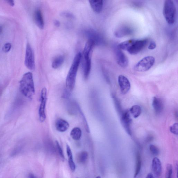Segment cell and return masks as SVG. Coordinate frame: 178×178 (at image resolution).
Listing matches in <instances>:
<instances>
[{
	"mask_svg": "<svg viewBox=\"0 0 178 178\" xmlns=\"http://www.w3.org/2000/svg\"><path fill=\"white\" fill-rule=\"evenodd\" d=\"M82 54L79 53L76 55L67 75L66 81V90L69 93L74 88L77 73L82 58Z\"/></svg>",
	"mask_w": 178,
	"mask_h": 178,
	"instance_id": "obj_1",
	"label": "cell"
},
{
	"mask_svg": "<svg viewBox=\"0 0 178 178\" xmlns=\"http://www.w3.org/2000/svg\"><path fill=\"white\" fill-rule=\"evenodd\" d=\"M19 90L27 98L31 99L35 94V88L32 73L28 72L25 74L19 82Z\"/></svg>",
	"mask_w": 178,
	"mask_h": 178,
	"instance_id": "obj_2",
	"label": "cell"
},
{
	"mask_svg": "<svg viewBox=\"0 0 178 178\" xmlns=\"http://www.w3.org/2000/svg\"><path fill=\"white\" fill-rule=\"evenodd\" d=\"M147 42L148 40L147 39L131 40L121 43L118 47L121 50L127 51L132 55H135L142 50Z\"/></svg>",
	"mask_w": 178,
	"mask_h": 178,
	"instance_id": "obj_3",
	"label": "cell"
},
{
	"mask_svg": "<svg viewBox=\"0 0 178 178\" xmlns=\"http://www.w3.org/2000/svg\"><path fill=\"white\" fill-rule=\"evenodd\" d=\"M163 12L167 22L169 25L173 24L176 19V8L173 1L166 0L165 1Z\"/></svg>",
	"mask_w": 178,
	"mask_h": 178,
	"instance_id": "obj_4",
	"label": "cell"
},
{
	"mask_svg": "<svg viewBox=\"0 0 178 178\" xmlns=\"http://www.w3.org/2000/svg\"><path fill=\"white\" fill-rule=\"evenodd\" d=\"M155 61V58L153 56H146L142 58L135 66L134 70L140 72L148 71L153 66Z\"/></svg>",
	"mask_w": 178,
	"mask_h": 178,
	"instance_id": "obj_5",
	"label": "cell"
},
{
	"mask_svg": "<svg viewBox=\"0 0 178 178\" xmlns=\"http://www.w3.org/2000/svg\"><path fill=\"white\" fill-rule=\"evenodd\" d=\"M47 101V90L46 88H43L41 90L40 105L39 109V119L41 123L44 122L46 119V107Z\"/></svg>",
	"mask_w": 178,
	"mask_h": 178,
	"instance_id": "obj_6",
	"label": "cell"
},
{
	"mask_svg": "<svg viewBox=\"0 0 178 178\" xmlns=\"http://www.w3.org/2000/svg\"><path fill=\"white\" fill-rule=\"evenodd\" d=\"M25 64L27 68L34 70L35 68V61L33 49L29 44H28L26 50Z\"/></svg>",
	"mask_w": 178,
	"mask_h": 178,
	"instance_id": "obj_7",
	"label": "cell"
},
{
	"mask_svg": "<svg viewBox=\"0 0 178 178\" xmlns=\"http://www.w3.org/2000/svg\"><path fill=\"white\" fill-rule=\"evenodd\" d=\"M120 114L121 124L128 134L129 135H131L132 120L129 112L127 110L123 111Z\"/></svg>",
	"mask_w": 178,
	"mask_h": 178,
	"instance_id": "obj_8",
	"label": "cell"
},
{
	"mask_svg": "<svg viewBox=\"0 0 178 178\" xmlns=\"http://www.w3.org/2000/svg\"><path fill=\"white\" fill-rule=\"evenodd\" d=\"M85 33L88 40L93 41L95 45H101L103 44L104 40L102 37L95 30L88 29L86 30Z\"/></svg>",
	"mask_w": 178,
	"mask_h": 178,
	"instance_id": "obj_9",
	"label": "cell"
},
{
	"mask_svg": "<svg viewBox=\"0 0 178 178\" xmlns=\"http://www.w3.org/2000/svg\"><path fill=\"white\" fill-rule=\"evenodd\" d=\"M118 82L121 93L123 94H126L131 88L129 80L125 76L120 75L118 77Z\"/></svg>",
	"mask_w": 178,
	"mask_h": 178,
	"instance_id": "obj_10",
	"label": "cell"
},
{
	"mask_svg": "<svg viewBox=\"0 0 178 178\" xmlns=\"http://www.w3.org/2000/svg\"><path fill=\"white\" fill-rule=\"evenodd\" d=\"M116 55L117 62L119 66L123 68L127 67L129 64V60L118 47L116 49Z\"/></svg>",
	"mask_w": 178,
	"mask_h": 178,
	"instance_id": "obj_11",
	"label": "cell"
},
{
	"mask_svg": "<svg viewBox=\"0 0 178 178\" xmlns=\"http://www.w3.org/2000/svg\"><path fill=\"white\" fill-rule=\"evenodd\" d=\"M95 45L94 42L92 40H88L87 42L83 52L84 61L91 59V53Z\"/></svg>",
	"mask_w": 178,
	"mask_h": 178,
	"instance_id": "obj_12",
	"label": "cell"
},
{
	"mask_svg": "<svg viewBox=\"0 0 178 178\" xmlns=\"http://www.w3.org/2000/svg\"><path fill=\"white\" fill-rule=\"evenodd\" d=\"M34 23L40 29H42L44 28V23L42 12L40 10H37L34 12Z\"/></svg>",
	"mask_w": 178,
	"mask_h": 178,
	"instance_id": "obj_13",
	"label": "cell"
},
{
	"mask_svg": "<svg viewBox=\"0 0 178 178\" xmlns=\"http://www.w3.org/2000/svg\"><path fill=\"white\" fill-rule=\"evenodd\" d=\"M154 111L156 114H160L164 109V103L162 100L158 97H153L152 103Z\"/></svg>",
	"mask_w": 178,
	"mask_h": 178,
	"instance_id": "obj_14",
	"label": "cell"
},
{
	"mask_svg": "<svg viewBox=\"0 0 178 178\" xmlns=\"http://www.w3.org/2000/svg\"><path fill=\"white\" fill-rule=\"evenodd\" d=\"M55 126L58 132H64L68 130L69 127V123L67 121L61 118H58L55 121Z\"/></svg>",
	"mask_w": 178,
	"mask_h": 178,
	"instance_id": "obj_15",
	"label": "cell"
},
{
	"mask_svg": "<svg viewBox=\"0 0 178 178\" xmlns=\"http://www.w3.org/2000/svg\"><path fill=\"white\" fill-rule=\"evenodd\" d=\"M152 167L153 171L155 174L159 177L161 174L162 166L160 161L157 157H155L152 161Z\"/></svg>",
	"mask_w": 178,
	"mask_h": 178,
	"instance_id": "obj_16",
	"label": "cell"
},
{
	"mask_svg": "<svg viewBox=\"0 0 178 178\" xmlns=\"http://www.w3.org/2000/svg\"><path fill=\"white\" fill-rule=\"evenodd\" d=\"M89 3L95 12L99 13L101 12L103 7V1H90Z\"/></svg>",
	"mask_w": 178,
	"mask_h": 178,
	"instance_id": "obj_17",
	"label": "cell"
},
{
	"mask_svg": "<svg viewBox=\"0 0 178 178\" xmlns=\"http://www.w3.org/2000/svg\"><path fill=\"white\" fill-rule=\"evenodd\" d=\"M67 153L68 157V163L69 168L72 172H73L75 171L76 165L73 159V155L70 147L68 145L66 146Z\"/></svg>",
	"mask_w": 178,
	"mask_h": 178,
	"instance_id": "obj_18",
	"label": "cell"
},
{
	"mask_svg": "<svg viewBox=\"0 0 178 178\" xmlns=\"http://www.w3.org/2000/svg\"><path fill=\"white\" fill-rule=\"evenodd\" d=\"M91 68V59L84 61L83 67L84 76L85 79H87L90 76Z\"/></svg>",
	"mask_w": 178,
	"mask_h": 178,
	"instance_id": "obj_19",
	"label": "cell"
},
{
	"mask_svg": "<svg viewBox=\"0 0 178 178\" xmlns=\"http://www.w3.org/2000/svg\"><path fill=\"white\" fill-rule=\"evenodd\" d=\"M82 135V132L80 128H74L70 132V136L73 140L78 141L80 139Z\"/></svg>",
	"mask_w": 178,
	"mask_h": 178,
	"instance_id": "obj_20",
	"label": "cell"
},
{
	"mask_svg": "<svg viewBox=\"0 0 178 178\" xmlns=\"http://www.w3.org/2000/svg\"><path fill=\"white\" fill-rule=\"evenodd\" d=\"M64 56L60 55L56 57L52 63V67L54 69H58L61 66L64 61Z\"/></svg>",
	"mask_w": 178,
	"mask_h": 178,
	"instance_id": "obj_21",
	"label": "cell"
},
{
	"mask_svg": "<svg viewBox=\"0 0 178 178\" xmlns=\"http://www.w3.org/2000/svg\"><path fill=\"white\" fill-rule=\"evenodd\" d=\"M129 111L132 116L134 118H136L140 115L141 113L142 109L139 105H134L130 108Z\"/></svg>",
	"mask_w": 178,
	"mask_h": 178,
	"instance_id": "obj_22",
	"label": "cell"
},
{
	"mask_svg": "<svg viewBox=\"0 0 178 178\" xmlns=\"http://www.w3.org/2000/svg\"><path fill=\"white\" fill-rule=\"evenodd\" d=\"M136 163L135 172L134 175V178L137 177L139 174L140 173L141 168L142 162L140 154L139 153H138L136 155Z\"/></svg>",
	"mask_w": 178,
	"mask_h": 178,
	"instance_id": "obj_23",
	"label": "cell"
},
{
	"mask_svg": "<svg viewBox=\"0 0 178 178\" xmlns=\"http://www.w3.org/2000/svg\"><path fill=\"white\" fill-rule=\"evenodd\" d=\"M88 157V153L86 151H83L80 152L78 154L77 156L78 162L80 164H84L87 160Z\"/></svg>",
	"mask_w": 178,
	"mask_h": 178,
	"instance_id": "obj_24",
	"label": "cell"
},
{
	"mask_svg": "<svg viewBox=\"0 0 178 178\" xmlns=\"http://www.w3.org/2000/svg\"><path fill=\"white\" fill-rule=\"evenodd\" d=\"M131 30H130L129 28H123V29H121L117 31L116 34L117 37H123L127 35V34H131Z\"/></svg>",
	"mask_w": 178,
	"mask_h": 178,
	"instance_id": "obj_25",
	"label": "cell"
},
{
	"mask_svg": "<svg viewBox=\"0 0 178 178\" xmlns=\"http://www.w3.org/2000/svg\"><path fill=\"white\" fill-rule=\"evenodd\" d=\"M173 167L171 165L168 164L167 165L165 178H172Z\"/></svg>",
	"mask_w": 178,
	"mask_h": 178,
	"instance_id": "obj_26",
	"label": "cell"
},
{
	"mask_svg": "<svg viewBox=\"0 0 178 178\" xmlns=\"http://www.w3.org/2000/svg\"><path fill=\"white\" fill-rule=\"evenodd\" d=\"M56 147V149L57 150L58 154L60 156L61 158L62 159V161H64L65 160V157L61 147L58 141H56L55 142Z\"/></svg>",
	"mask_w": 178,
	"mask_h": 178,
	"instance_id": "obj_27",
	"label": "cell"
},
{
	"mask_svg": "<svg viewBox=\"0 0 178 178\" xmlns=\"http://www.w3.org/2000/svg\"><path fill=\"white\" fill-rule=\"evenodd\" d=\"M78 108H79V112L80 113V114H81V116H82V118H83L85 127V128L86 131H87V132H88V133H90V129H89V127L87 121L85 116L84 114L82 111L79 108V105L78 106Z\"/></svg>",
	"mask_w": 178,
	"mask_h": 178,
	"instance_id": "obj_28",
	"label": "cell"
},
{
	"mask_svg": "<svg viewBox=\"0 0 178 178\" xmlns=\"http://www.w3.org/2000/svg\"><path fill=\"white\" fill-rule=\"evenodd\" d=\"M150 150L151 153L155 155H158L159 153V150L158 147L154 145H151L150 146Z\"/></svg>",
	"mask_w": 178,
	"mask_h": 178,
	"instance_id": "obj_29",
	"label": "cell"
},
{
	"mask_svg": "<svg viewBox=\"0 0 178 178\" xmlns=\"http://www.w3.org/2000/svg\"><path fill=\"white\" fill-rule=\"evenodd\" d=\"M170 131L171 133L177 135L178 133V124L177 123H175L170 127Z\"/></svg>",
	"mask_w": 178,
	"mask_h": 178,
	"instance_id": "obj_30",
	"label": "cell"
},
{
	"mask_svg": "<svg viewBox=\"0 0 178 178\" xmlns=\"http://www.w3.org/2000/svg\"><path fill=\"white\" fill-rule=\"evenodd\" d=\"M12 45L10 43H6L3 47V50L5 52H8L11 49Z\"/></svg>",
	"mask_w": 178,
	"mask_h": 178,
	"instance_id": "obj_31",
	"label": "cell"
},
{
	"mask_svg": "<svg viewBox=\"0 0 178 178\" xmlns=\"http://www.w3.org/2000/svg\"><path fill=\"white\" fill-rule=\"evenodd\" d=\"M62 16L67 18L72 19L73 18V14L67 12H63L61 14Z\"/></svg>",
	"mask_w": 178,
	"mask_h": 178,
	"instance_id": "obj_32",
	"label": "cell"
},
{
	"mask_svg": "<svg viewBox=\"0 0 178 178\" xmlns=\"http://www.w3.org/2000/svg\"><path fill=\"white\" fill-rule=\"evenodd\" d=\"M156 47V43L154 41H151L148 46V49H149L153 50L155 49Z\"/></svg>",
	"mask_w": 178,
	"mask_h": 178,
	"instance_id": "obj_33",
	"label": "cell"
},
{
	"mask_svg": "<svg viewBox=\"0 0 178 178\" xmlns=\"http://www.w3.org/2000/svg\"><path fill=\"white\" fill-rule=\"evenodd\" d=\"M8 4H9L10 6H13L14 5V1L12 0H9V1H6Z\"/></svg>",
	"mask_w": 178,
	"mask_h": 178,
	"instance_id": "obj_34",
	"label": "cell"
},
{
	"mask_svg": "<svg viewBox=\"0 0 178 178\" xmlns=\"http://www.w3.org/2000/svg\"><path fill=\"white\" fill-rule=\"evenodd\" d=\"M54 24L56 27H59L60 26V23L59 21L56 20L54 22Z\"/></svg>",
	"mask_w": 178,
	"mask_h": 178,
	"instance_id": "obj_35",
	"label": "cell"
},
{
	"mask_svg": "<svg viewBox=\"0 0 178 178\" xmlns=\"http://www.w3.org/2000/svg\"><path fill=\"white\" fill-rule=\"evenodd\" d=\"M146 178H154L153 175L151 173H149L147 175Z\"/></svg>",
	"mask_w": 178,
	"mask_h": 178,
	"instance_id": "obj_36",
	"label": "cell"
},
{
	"mask_svg": "<svg viewBox=\"0 0 178 178\" xmlns=\"http://www.w3.org/2000/svg\"><path fill=\"white\" fill-rule=\"evenodd\" d=\"M29 178H37L35 176L32 174L30 173L29 175Z\"/></svg>",
	"mask_w": 178,
	"mask_h": 178,
	"instance_id": "obj_37",
	"label": "cell"
},
{
	"mask_svg": "<svg viewBox=\"0 0 178 178\" xmlns=\"http://www.w3.org/2000/svg\"><path fill=\"white\" fill-rule=\"evenodd\" d=\"M2 31V28L0 26V34H1Z\"/></svg>",
	"mask_w": 178,
	"mask_h": 178,
	"instance_id": "obj_38",
	"label": "cell"
},
{
	"mask_svg": "<svg viewBox=\"0 0 178 178\" xmlns=\"http://www.w3.org/2000/svg\"><path fill=\"white\" fill-rule=\"evenodd\" d=\"M96 178H101V177H100L98 176V177H97Z\"/></svg>",
	"mask_w": 178,
	"mask_h": 178,
	"instance_id": "obj_39",
	"label": "cell"
},
{
	"mask_svg": "<svg viewBox=\"0 0 178 178\" xmlns=\"http://www.w3.org/2000/svg\"><path fill=\"white\" fill-rule=\"evenodd\" d=\"M77 178H78V177H77Z\"/></svg>",
	"mask_w": 178,
	"mask_h": 178,
	"instance_id": "obj_40",
	"label": "cell"
}]
</instances>
